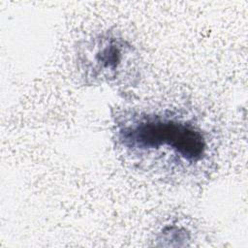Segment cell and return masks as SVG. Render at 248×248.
Returning <instances> with one entry per match:
<instances>
[{
  "label": "cell",
  "mask_w": 248,
  "mask_h": 248,
  "mask_svg": "<svg viewBox=\"0 0 248 248\" xmlns=\"http://www.w3.org/2000/svg\"><path fill=\"white\" fill-rule=\"evenodd\" d=\"M116 143L139 164L191 173L209 163L213 138L195 116L170 108H132L114 120Z\"/></svg>",
  "instance_id": "1"
},
{
  "label": "cell",
  "mask_w": 248,
  "mask_h": 248,
  "mask_svg": "<svg viewBox=\"0 0 248 248\" xmlns=\"http://www.w3.org/2000/svg\"><path fill=\"white\" fill-rule=\"evenodd\" d=\"M78 65L91 82H116L135 76L137 52L121 36L105 32L78 46Z\"/></svg>",
  "instance_id": "2"
},
{
  "label": "cell",
  "mask_w": 248,
  "mask_h": 248,
  "mask_svg": "<svg viewBox=\"0 0 248 248\" xmlns=\"http://www.w3.org/2000/svg\"><path fill=\"white\" fill-rule=\"evenodd\" d=\"M156 240L164 246H184L191 240V231L179 222L166 224L158 232Z\"/></svg>",
  "instance_id": "3"
}]
</instances>
